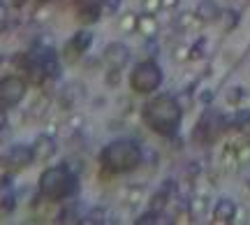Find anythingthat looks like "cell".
I'll use <instances>...</instances> for the list:
<instances>
[{"label": "cell", "instance_id": "f1b7e54d", "mask_svg": "<svg viewBox=\"0 0 250 225\" xmlns=\"http://www.w3.org/2000/svg\"><path fill=\"white\" fill-rule=\"evenodd\" d=\"M7 28V7L0 2V33Z\"/></svg>", "mask_w": 250, "mask_h": 225}, {"label": "cell", "instance_id": "3957f363", "mask_svg": "<svg viewBox=\"0 0 250 225\" xmlns=\"http://www.w3.org/2000/svg\"><path fill=\"white\" fill-rule=\"evenodd\" d=\"M77 190H79V177L65 162L44 170L40 177V195H44L51 202H62V200L74 198Z\"/></svg>", "mask_w": 250, "mask_h": 225}, {"label": "cell", "instance_id": "f546056e", "mask_svg": "<svg viewBox=\"0 0 250 225\" xmlns=\"http://www.w3.org/2000/svg\"><path fill=\"white\" fill-rule=\"evenodd\" d=\"M246 216H248V209H246V207H236L234 221H246Z\"/></svg>", "mask_w": 250, "mask_h": 225}, {"label": "cell", "instance_id": "2e32d148", "mask_svg": "<svg viewBox=\"0 0 250 225\" xmlns=\"http://www.w3.org/2000/svg\"><path fill=\"white\" fill-rule=\"evenodd\" d=\"M176 23H179V28L181 30H186V33L188 30H199V28L204 26V21L197 17V12H183Z\"/></svg>", "mask_w": 250, "mask_h": 225}, {"label": "cell", "instance_id": "e575fe53", "mask_svg": "<svg viewBox=\"0 0 250 225\" xmlns=\"http://www.w3.org/2000/svg\"><path fill=\"white\" fill-rule=\"evenodd\" d=\"M42 2H44V0H42Z\"/></svg>", "mask_w": 250, "mask_h": 225}, {"label": "cell", "instance_id": "d4e9b609", "mask_svg": "<svg viewBox=\"0 0 250 225\" xmlns=\"http://www.w3.org/2000/svg\"><path fill=\"white\" fill-rule=\"evenodd\" d=\"M142 200H144V188H142V186H137V188L130 190V195H127V204L137 207V204H139Z\"/></svg>", "mask_w": 250, "mask_h": 225}, {"label": "cell", "instance_id": "7402d4cb", "mask_svg": "<svg viewBox=\"0 0 250 225\" xmlns=\"http://www.w3.org/2000/svg\"><path fill=\"white\" fill-rule=\"evenodd\" d=\"M220 17L225 19V30H232L234 26H236V21H239V14L234 12V9H225V12H220Z\"/></svg>", "mask_w": 250, "mask_h": 225}, {"label": "cell", "instance_id": "836d02e7", "mask_svg": "<svg viewBox=\"0 0 250 225\" xmlns=\"http://www.w3.org/2000/svg\"><path fill=\"white\" fill-rule=\"evenodd\" d=\"M248 188H250V177H248Z\"/></svg>", "mask_w": 250, "mask_h": 225}, {"label": "cell", "instance_id": "ffe728a7", "mask_svg": "<svg viewBox=\"0 0 250 225\" xmlns=\"http://www.w3.org/2000/svg\"><path fill=\"white\" fill-rule=\"evenodd\" d=\"M243 98H246V90H243L241 86H232V89L227 90V95H225V100H227L229 107H239L243 102Z\"/></svg>", "mask_w": 250, "mask_h": 225}, {"label": "cell", "instance_id": "4dcf8cb0", "mask_svg": "<svg viewBox=\"0 0 250 225\" xmlns=\"http://www.w3.org/2000/svg\"><path fill=\"white\" fill-rule=\"evenodd\" d=\"M81 123H83V116H81V114H77V116H72V118H70V126L74 128V130H79Z\"/></svg>", "mask_w": 250, "mask_h": 225}, {"label": "cell", "instance_id": "9a60e30c", "mask_svg": "<svg viewBox=\"0 0 250 225\" xmlns=\"http://www.w3.org/2000/svg\"><path fill=\"white\" fill-rule=\"evenodd\" d=\"M9 160H12V167L19 170V167H26L28 162H33V153H30L28 146H17L9 153Z\"/></svg>", "mask_w": 250, "mask_h": 225}, {"label": "cell", "instance_id": "d6986e66", "mask_svg": "<svg viewBox=\"0 0 250 225\" xmlns=\"http://www.w3.org/2000/svg\"><path fill=\"white\" fill-rule=\"evenodd\" d=\"M236 160H239V167L250 165V139H241L236 144Z\"/></svg>", "mask_w": 250, "mask_h": 225}, {"label": "cell", "instance_id": "4fadbf2b", "mask_svg": "<svg viewBox=\"0 0 250 225\" xmlns=\"http://www.w3.org/2000/svg\"><path fill=\"white\" fill-rule=\"evenodd\" d=\"M220 167H223L227 174H234L239 170V160H236V144H229L223 149V156H220Z\"/></svg>", "mask_w": 250, "mask_h": 225}, {"label": "cell", "instance_id": "1f68e13d", "mask_svg": "<svg viewBox=\"0 0 250 225\" xmlns=\"http://www.w3.org/2000/svg\"><path fill=\"white\" fill-rule=\"evenodd\" d=\"M181 0H162V9H176Z\"/></svg>", "mask_w": 250, "mask_h": 225}, {"label": "cell", "instance_id": "8fae6325", "mask_svg": "<svg viewBox=\"0 0 250 225\" xmlns=\"http://www.w3.org/2000/svg\"><path fill=\"white\" fill-rule=\"evenodd\" d=\"M158 30H160V23H158V19H155V14H139L137 17V33L144 37H148V40H153V37L158 35Z\"/></svg>", "mask_w": 250, "mask_h": 225}, {"label": "cell", "instance_id": "7a4b0ae2", "mask_svg": "<svg viewBox=\"0 0 250 225\" xmlns=\"http://www.w3.org/2000/svg\"><path fill=\"white\" fill-rule=\"evenodd\" d=\"M144 162L142 146L132 139H116L102 149L100 165L111 174H130Z\"/></svg>", "mask_w": 250, "mask_h": 225}, {"label": "cell", "instance_id": "83f0119b", "mask_svg": "<svg viewBox=\"0 0 250 225\" xmlns=\"http://www.w3.org/2000/svg\"><path fill=\"white\" fill-rule=\"evenodd\" d=\"M104 211H100V209H95V211H90L88 216H86V221H88V223H102V221H104Z\"/></svg>", "mask_w": 250, "mask_h": 225}, {"label": "cell", "instance_id": "603a6c76", "mask_svg": "<svg viewBox=\"0 0 250 225\" xmlns=\"http://www.w3.org/2000/svg\"><path fill=\"white\" fill-rule=\"evenodd\" d=\"M204 49H206V40H197V45L190 46V61H197V58H204Z\"/></svg>", "mask_w": 250, "mask_h": 225}, {"label": "cell", "instance_id": "d6a6232c", "mask_svg": "<svg viewBox=\"0 0 250 225\" xmlns=\"http://www.w3.org/2000/svg\"><path fill=\"white\" fill-rule=\"evenodd\" d=\"M5 123H7V116H5V109L0 107V130L5 128Z\"/></svg>", "mask_w": 250, "mask_h": 225}, {"label": "cell", "instance_id": "4316f807", "mask_svg": "<svg viewBox=\"0 0 250 225\" xmlns=\"http://www.w3.org/2000/svg\"><path fill=\"white\" fill-rule=\"evenodd\" d=\"M118 79H121V70L116 68H109V74H107V86H118Z\"/></svg>", "mask_w": 250, "mask_h": 225}, {"label": "cell", "instance_id": "8992f818", "mask_svg": "<svg viewBox=\"0 0 250 225\" xmlns=\"http://www.w3.org/2000/svg\"><path fill=\"white\" fill-rule=\"evenodd\" d=\"M26 95V81L19 77H5L0 81V107L7 109L19 105Z\"/></svg>", "mask_w": 250, "mask_h": 225}, {"label": "cell", "instance_id": "5bb4252c", "mask_svg": "<svg viewBox=\"0 0 250 225\" xmlns=\"http://www.w3.org/2000/svg\"><path fill=\"white\" fill-rule=\"evenodd\" d=\"M208 204H211L208 195H197V198L190 200V204H188V211H190L192 221H197V218H204L206 214H208Z\"/></svg>", "mask_w": 250, "mask_h": 225}, {"label": "cell", "instance_id": "ba28073f", "mask_svg": "<svg viewBox=\"0 0 250 225\" xmlns=\"http://www.w3.org/2000/svg\"><path fill=\"white\" fill-rule=\"evenodd\" d=\"M104 61H107L109 68L123 70L125 65L130 63V49L123 42H111V45L104 46Z\"/></svg>", "mask_w": 250, "mask_h": 225}, {"label": "cell", "instance_id": "ac0fdd59", "mask_svg": "<svg viewBox=\"0 0 250 225\" xmlns=\"http://www.w3.org/2000/svg\"><path fill=\"white\" fill-rule=\"evenodd\" d=\"M137 17L139 14H132V12H125V14H121V19H118V30L121 33H137Z\"/></svg>", "mask_w": 250, "mask_h": 225}, {"label": "cell", "instance_id": "5b68a950", "mask_svg": "<svg viewBox=\"0 0 250 225\" xmlns=\"http://www.w3.org/2000/svg\"><path fill=\"white\" fill-rule=\"evenodd\" d=\"M93 33L90 30H79V33H74V37L72 40H67L65 42V46H62V61L65 63H77L81 56L86 54V51H90V46H93Z\"/></svg>", "mask_w": 250, "mask_h": 225}, {"label": "cell", "instance_id": "cb8c5ba5", "mask_svg": "<svg viewBox=\"0 0 250 225\" xmlns=\"http://www.w3.org/2000/svg\"><path fill=\"white\" fill-rule=\"evenodd\" d=\"M142 7L146 14H158L162 9V0H142Z\"/></svg>", "mask_w": 250, "mask_h": 225}, {"label": "cell", "instance_id": "484cf974", "mask_svg": "<svg viewBox=\"0 0 250 225\" xmlns=\"http://www.w3.org/2000/svg\"><path fill=\"white\" fill-rule=\"evenodd\" d=\"M121 5V0H102V14H114Z\"/></svg>", "mask_w": 250, "mask_h": 225}, {"label": "cell", "instance_id": "52a82bcc", "mask_svg": "<svg viewBox=\"0 0 250 225\" xmlns=\"http://www.w3.org/2000/svg\"><path fill=\"white\" fill-rule=\"evenodd\" d=\"M220 123H223V118L213 114V112H206L204 116L199 118V123L195 128V142L197 144H206V142H211L215 139V135L220 133Z\"/></svg>", "mask_w": 250, "mask_h": 225}, {"label": "cell", "instance_id": "44dd1931", "mask_svg": "<svg viewBox=\"0 0 250 225\" xmlns=\"http://www.w3.org/2000/svg\"><path fill=\"white\" fill-rule=\"evenodd\" d=\"M171 58H174L176 63H186V61H190V46L188 45H176L174 46V51H171Z\"/></svg>", "mask_w": 250, "mask_h": 225}, {"label": "cell", "instance_id": "277c9868", "mask_svg": "<svg viewBox=\"0 0 250 225\" xmlns=\"http://www.w3.org/2000/svg\"><path fill=\"white\" fill-rule=\"evenodd\" d=\"M162 70L155 61H139L130 72V89L139 95H148L162 86Z\"/></svg>", "mask_w": 250, "mask_h": 225}, {"label": "cell", "instance_id": "e0dca14e", "mask_svg": "<svg viewBox=\"0 0 250 225\" xmlns=\"http://www.w3.org/2000/svg\"><path fill=\"white\" fill-rule=\"evenodd\" d=\"M169 193H171V183H167L165 188H160L151 198V204H148V209H151V211H158V214H162V209L167 207V202H169Z\"/></svg>", "mask_w": 250, "mask_h": 225}, {"label": "cell", "instance_id": "7c38bea8", "mask_svg": "<svg viewBox=\"0 0 250 225\" xmlns=\"http://www.w3.org/2000/svg\"><path fill=\"white\" fill-rule=\"evenodd\" d=\"M197 17L202 19L204 23H213L220 19V7H218V2L215 0H199V5H197Z\"/></svg>", "mask_w": 250, "mask_h": 225}, {"label": "cell", "instance_id": "6da1fadb", "mask_svg": "<svg viewBox=\"0 0 250 225\" xmlns=\"http://www.w3.org/2000/svg\"><path fill=\"white\" fill-rule=\"evenodd\" d=\"M144 123L151 128L153 133H158L160 137H174L179 133L181 118H183V107L174 95H155L148 100L142 109Z\"/></svg>", "mask_w": 250, "mask_h": 225}, {"label": "cell", "instance_id": "9c48e42d", "mask_svg": "<svg viewBox=\"0 0 250 225\" xmlns=\"http://www.w3.org/2000/svg\"><path fill=\"white\" fill-rule=\"evenodd\" d=\"M30 153H33V160L35 162H46L54 158L56 153V142L51 135H40L35 139V144L30 146Z\"/></svg>", "mask_w": 250, "mask_h": 225}, {"label": "cell", "instance_id": "30bf717a", "mask_svg": "<svg viewBox=\"0 0 250 225\" xmlns=\"http://www.w3.org/2000/svg\"><path fill=\"white\" fill-rule=\"evenodd\" d=\"M234 214H236V202L229 198H220L213 207V223H234Z\"/></svg>", "mask_w": 250, "mask_h": 225}]
</instances>
